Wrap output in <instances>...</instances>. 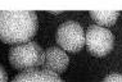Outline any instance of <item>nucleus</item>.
I'll list each match as a JSON object with an SVG mask.
<instances>
[{"mask_svg": "<svg viewBox=\"0 0 122 82\" xmlns=\"http://www.w3.org/2000/svg\"><path fill=\"white\" fill-rule=\"evenodd\" d=\"M12 82H64L59 77V74L53 73L46 69H34L23 71L22 73L17 74Z\"/></svg>", "mask_w": 122, "mask_h": 82, "instance_id": "423d86ee", "label": "nucleus"}, {"mask_svg": "<svg viewBox=\"0 0 122 82\" xmlns=\"http://www.w3.org/2000/svg\"><path fill=\"white\" fill-rule=\"evenodd\" d=\"M9 63L18 71H28L44 64L45 51L37 42L28 41L15 45L9 50Z\"/></svg>", "mask_w": 122, "mask_h": 82, "instance_id": "f03ea898", "label": "nucleus"}, {"mask_svg": "<svg viewBox=\"0 0 122 82\" xmlns=\"http://www.w3.org/2000/svg\"><path fill=\"white\" fill-rule=\"evenodd\" d=\"M85 45L89 53L94 57H105L113 50L114 36L109 29L91 24L85 32Z\"/></svg>", "mask_w": 122, "mask_h": 82, "instance_id": "7ed1b4c3", "label": "nucleus"}, {"mask_svg": "<svg viewBox=\"0 0 122 82\" xmlns=\"http://www.w3.org/2000/svg\"><path fill=\"white\" fill-rule=\"evenodd\" d=\"M0 82H8V74H6V71L0 65Z\"/></svg>", "mask_w": 122, "mask_h": 82, "instance_id": "1a4fd4ad", "label": "nucleus"}, {"mask_svg": "<svg viewBox=\"0 0 122 82\" xmlns=\"http://www.w3.org/2000/svg\"><path fill=\"white\" fill-rule=\"evenodd\" d=\"M39 27L35 12H0V40L9 45L26 44Z\"/></svg>", "mask_w": 122, "mask_h": 82, "instance_id": "f257e3e1", "label": "nucleus"}, {"mask_svg": "<svg viewBox=\"0 0 122 82\" xmlns=\"http://www.w3.org/2000/svg\"><path fill=\"white\" fill-rule=\"evenodd\" d=\"M120 12L117 10H91L90 17L94 19L100 27H111L117 22Z\"/></svg>", "mask_w": 122, "mask_h": 82, "instance_id": "0eeeda50", "label": "nucleus"}, {"mask_svg": "<svg viewBox=\"0 0 122 82\" xmlns=\"http://www.w3.org/2000/svg\"><path fill=\"white\" fill-rule=\"evenodd\" d=\"M50 13H53V14H61L62 12H50Z\"/></svg>", "mask_w": 122, "mask_h": 82, "instance_id": "9d476101", "label": "nucleus"}, {"mask_svg": "<svg viewBox=\"0 0 122 82\" xmlns=\"http://www.w3.org/2000/svg\"><path fill=\"white\" fill-rule=\"evenodd\" d=\"M70 64V58L64 53L63 49L57 46H50L45 50V59L42 64V69L50 71L53 73H63L68 68Z\"/></svg>", "mask_w": 122, "mask_h": 82, "instance_id": "39448f33", "label": "nucleus"}, {"mask_svg": "<svg viewBox=\"0 0 122 82\" xmlns=\"http://www.w3.org/2000/svg\"><path fill=\"white\" fill-rule=\"evenodd\" d=\"M102 82H122V74H120V73H111V74H108Z\"/></svg>", "mask_w": 122, "mask_h": 82, "instance_id": "6e6552de", "label": "nucleus"}, {"mask_svg": "<svg viewBox=\"0 0 122 82\" xmlns=\"http://www.w3.org/2000/svg\"><path fill=\"white\" fill-rule=\"evenodd\" d=\"M55 40L64 51L78 53L85 45V31L77 22L67 21L58 27Z\"/></svg>", "mask_w": 122, "mask_h": 82, "instance_id": "20e7f679", "label": "nucleus"}]
</instances>
